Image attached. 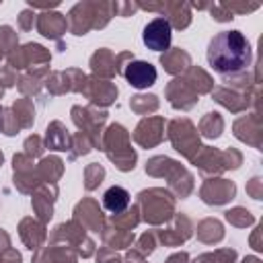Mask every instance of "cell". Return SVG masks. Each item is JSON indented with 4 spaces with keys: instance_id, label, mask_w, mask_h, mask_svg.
Instances as JSON below:
<instances>
[{
    "instance_id": "cell-31",
    "label": "cell",
    "mask_w": 263,
    "mask_h": 263,
    "mask_svg": "<svg viewBox=\"0 0 263 263\" xmlns=\"http://www.w3.org/2000/svg\"><path fill=\"white\" fill-rule=\"evenodd\" d=\"M251 134H255V138H259L261 134V125H259V117L257 115H249V117H242L234 123V136L247 144H253L251 140Z\"/></svg>"
},
{
    "instance_id": "cell-8",
    "label": "cell",
    "mask_w": 263,
    "mask_h": 263,
    "mask_svg": "<svg viewBox=\"0 0 263 263\" xmlns=\"http://www.w3.org/2000/svg\"><path fill=\"white\" fill-rule=\"evenodd\" d=\"M121 74L134 88H148L156 82V68L144 60H129L123 66Z\"/></svg>"
},
{
    "instance_id": "cell-30",
    "label": "cell",
    "mask_w": 263,
    "mask_h": 263,
    "mask_svg": "<svg viewBox=\"0 0 263 263\" xmlns=\"http://www.w3.org/2000/svg\"><path fill=\"white\" fill-rule=\"evenodd\" d=\"M37 173H39L41 181L55 183V181L62 177V173H64V162H62V158H58V156H47V158H43V160L37 164Z\"/></svg>"
},
{
    "instance_id": "cell-44",
    "label": "cell",
    "mask_w": 263,
    "mask_h": 263,
    "mask_svg": "<svg viewBox=\"0 0 263 263\" xmlns=\"http://www.w3.org/2000/svg\"><path fill=\"white\" fill-rule=\"evenodd\" d=\"M0 82H2V88L16 84V74L12 72L10 66H0Z\"/></svg>"
},
{
    "instance_id": "cell-22",
    "label": "cell",
    "mask_w": 263,
    "mask_h": 263,
    "mask_svg": "<svg viewBox=\"0 0 263 263\" xmlns=\"http://www.w3.org/2000/svg\"><path fill=\"white\" fill-rule=\"evenodd\" d=\"M72 146V136L64 127L62 121H51L45 132V148L51 150H70Z\"/></svg>"
},
{
    "instance_id": "cell-51",
    "label": "cell",
    "mask_w": 263,
    "mask_h": 263,
    "mask_svg": "<svg viewBox=\"0 0 263 263\" xmlns=\"http://www.w3.org/2000/svg\"><path fill=\"white\" fill-rule=\"evenodd\" d=\"M242 263H261V261H259L257 257H247V259H245Z\"/></svg>"
},
{
    "instance_id": "cell-45",
    "label": "cell",
    "mask_w": 263,
    "mask_h": 263,
    "mask_svg": "<svg viewBox=\"0 0 263 263\" xmlns=\"http://www.w3.org/2000/svg\"><path fill=\"white\" fill-rule=\"evenodd\" d=\"M33 23H35V14H33L31 10H23L21 16H18L21 29H23V31H29V29H33Z\"/></svg>"
},
{
    "instance_id": "cell-47",
    "label": "cell",
    "mask_w": 263,
    "mask_h": 263,
    "mask_svg": "<svg viewBox=\"0 0 263 263\" xmlns=\"http://www.w3.org/2000/svg\"><path fill=\"white\" fill-rule=\"evenodd\" d=\"M247 191H249L255 199H261V179H259V177L251 179V183L247 185Z\"/></svg>"
},
{
    "instance_id": "cell-21",
    "label": "cell",
    "mask_w": 263,
    "mask_h": 263,
    "mask_svg": "<svg viewBox=\"0 0 263 263\" xmlns=\"http://www.w3.org/2000/svg\"><path fill=\"white\" fill-rule=\"evenodd\" d=\"M160 64L168 74H181L191 66V58L185 49L175 47V49H166L160 55Z\"/></svg>"
},
{
    "instance_id": "cell-17",
    "label": "cell",
    "mask_w": 263,
    "mask_h": 263,
    "mask_svg": "<svg viewBox=\"0 0 263 263\" xmlns=\"http://www.w3.org/2000/svg\"><path fill=\"white\" fill-rule=\"evenodd\" d=\"M33 263H76V251L70 245H51L37 249Z\"/></svg>"
},
{
    "instance_id": "cell-3",
    "label": "cell",
    "mask_w": 263,
    "mask_h": 263,
    "mask_svg": "<svg viewBox=\"0 0 263 263\" xmlns=\"http://www.w3.org/2000/svg\"><path fill=\"white\" fill-rule=\"evenodd\" d=\"M138 210L142 214V218L148 224H162L168 222L175 214V199L168 191L164 189H146L138 193Z\"/></svg>"
},
{
    "instance_id": "cell-49",
    "label": "cell",
    "mask_w": 263,
    "mask_h": 263,
    "mask_svg": "<svg viewBox=\"0 0 263 263\" xmlns=\"http://www.w3.org/2000/svg\"><path fill=\"white\" fill-rule=\"evenodd\" d=\"M6 249H10V236L0 228V253H4Z\"/></svg>"
},
{
    "instance_id": "cell-46",
    "label": "cell",
    "mask_w": 263,
    "mask_h": 263,
    "mask_svg": "<svg viewBox=\"0 0 263 263\" xmlns=\"http://www.w3.org/2000/svg\"><path fill=\"white\" fill-rule=\"evenodd\" d=\"M0 261L2 263H21V253L16 249H6L4 253H0Z\"/></svg>"
},
{
    "instance_id": "cell-42",
    "label": "cell",
    "mask_w": 263,
    "mask_h": 263,
    "mask_svg": "<svg viewBox=\"0 0 263 263\" xmlns=\"http://www.w3.org/2000/svg\"><path fill=\"white\" fill-rule=\"evenodd\" d=\"M154 247H156V234H154V232H146V234L140 236L136 251H140V253L146 257V255H150V253L154 251Z\"/></svg>"
},
{
    "instance_id": "cell-36",
    "label": "cell",
    "mask_w": 263,
    "mask_h": 263,
    "mask_svg": "<svg viewBox=\"0 0 263 263\" xmlns=\"http://www.w3.org/2000/svg\"><path fill=\"white\" fill-rule=\"evenodd\" d=\"M236 251L234 249H218L216 253H203L193 263H234Z\"/></svg>"
},
{
    "instance_id": "cell-23",
    "label": "cell",
    "mask_w": 263,
    "mask_h": 263,
    "mask_svg": "<svg viewBox=\"0 0 263 263\" xmlns=\"http://www.w3.org/2000/svg\"><path fill=\"white\" fill-rule=\"evenodd\" d=\"M129 201H132L129 191L123 189V187H119V185L109 187V189L105 191V195H103V208H105L107 212H111L113 216L119 214V212H123V210H127Z\"/></svg>"
},
{
    "instance_id": "cell-15",
    "label": "cell",
    "mask_w": 263,
    "mask_h": 263,
    "mask_svg": "<svg viewBox=\"0 0 263 263\" xmlns=\"http://www.w3.org/2000/svg\"><path fill=\"white\" fill-rule=\"evenodd\" d=\"M58 197V187L55 183L49 185H39V189L33 193V210L39 216V220L45 224L53 216V201Z\"/></svg>"
},
{
    "instance_id": "cell-6",
    "label": "cell",
    "mask_w": 263,
    "mask_h": 263,
    "mask_svg": "<svg viewBox=\"0 0 263 263\" xmlns=\"http://www.w3.org/2000/svg\"><path fill=\"white\" fill-rule=\"evenodd\" d=\"M12 168H14V187L21 193H29L39 185L41 177L37 173V166H33V158H29L27 154H14Z\"/></svg>"
},
{
    "instance_id": "cell-13",
    "label": "cell",
    "mask_w": 263,
    "mask_h": 263,
    "mask_svg": "<svg viewBox=\"0 0 263 263\" xmlns=\"http://www.w3.org/2000/svg\"><path fill=\"white\" fill-rule=\"evenodd\" d=\"M191 220L185 216V214H177L175 216V224L166 230H158L156 232V238L168 247H179L181 242H185L189 236H191Z\"/></svg>"
},
{
    "instance_id": "cell-55",
    "label": "cell",
    "mask_w": 263,
    "mask_h": 263,
    "mask_svg": "<svg viewBox=\"0 0 263 263\" xmlns=\"http://www.w3.org/2000/svg\"><path fill=\"white\" fill-rule=\"evenodd\" d=\"M0 58H2V55H0Z\"/></svg>"
},
{
    "instance_id": "cell-28",
    "label": "cell",
    "mask_w": 263,
    "mask_h": 263,
    "mask_svg": "<svg viewBox=\"0 0 263 263\" xmlns=\"http://www.w3.org/2000/svg\"><path fill=\"white\" fill-rule=\"evenodd\" d=\"M197 238L201 242H208V245L222 240L224 238V226H222V222H218L216 218L201 220L199 226H197Z\"/></svg>"
},
{
    "instance_id": "cell-25",
    "label": "cell",
    "mask_w": 263,
    "mask_h": 263,
    "mask_svg": "<svg viewBox=\"0 0 263 263\" xmlns=\"http://www.w3.org/2000/svg\"><path fill=\"white\" fill-rule=\"evenodd\" d=\"M90 70L95 72V76H105V78L115 76V55L107 47L97 49L90 58Z\"/></svg>"
},
{
    "instance_id": "cell-20",
    "label": "cell",
    "mask_w": 263,
    "mask_h": 263,
    "mask_svg": "<svg viewBox=\"0 0 263 263\" xmlns=\"http://www.w3.org/2000/svg\"><path fill=\"white\" fill-rule=\"evenodd\" d=\"M66 27H68V21L60 12H43L37 18L39 33L43 37H49V39H58L62 33H66Z\"/></svg>"
},
{
    "instance_id": "cell-10",
    "label": "cell",
    "mask_w": 263,
    "mask_h": 263,
    "mask_svg": "<svg viewBox=\"0 0 263 263\" xmlns=\"http://www.w3.org/2000/svg\"><path fill=\"white\" fill-rule=\"evenodd\" d=\"M74 222L90 232H103V228H105L103 212L95 199H82L74 208Z\"/></svg>"
},
{
    "instance_id": "cell-11",
    "label": "cell",
    "mask_w": 263,
    "mask_h": 263,
    "mask_svg": "<svg viewBox=\"0 0 263 263\" xmlns=\"http://www.w3.org/2000/svg\"><path fill=\"white\" fill-rule=\"evenodd\" d=\"M162 125H164L162 117H146V119H142L138 123L136 132H134V140L144 148H152V146L160 144L162 138H164Z\"/></svg>"
},
{
    "instance_id": "cell-34",
    "label": "cell",
    "mask_w": 263,
    "mask_h": 263,
    "mask_svg": "<svg viewBox=\"0 0 263 263\" xmlns=\"http://www.w3.org/2000/svg\"><path fill=\"white\" fill-rule=\"evenodd\" d=\"M111 222L117 228H123V230L136 228V224L140 222V210H138V205H132V210H123V212L111 216Z\"/></svg>"
},
{
    "instance_id": "cell-26",
    "label": "cell",
    "mask_w": 263,
    "mask_h": 263,
    "mask_svg": "<svg viewBox=\"0 0 263 263\" xmlns=\"http://www.w3.org/2000/svg\"><path fill=\"white\" fill-rule=\"evenodd\" d=\"M242 97H247V95H240L236 88H230V86H218L214 90V101H218L220 105H224L226 109H230L234 113L247 109L249 101L242 99Z\"/></svg>"
},
{
    "instance_id": "cell-2",
    "label": "cell",
    "mask_w": 263,
    "mask_h": 263,
    "mask_svg": "<svg viewBox=\"0 0 263 263\" xmlns=\"http://www.w3.org/2000/svg\"><path fill=\"white\" fill-rule=\"evenodd\" d=\"M101 148L107 152V156L115 162L119 171H132L136 166V152L129 146V134L123 125L113 123L101 138Z\"/></svg>"
},
{
    "instance_id": "cell-50",
    "label": "cell",
    "mask_w": 263,
    "mask_h": 263,
    "mask_svg": "<svg viewBox=\"0 0 263 263\" xmlns=\"http://www.w3.org/2000/svg\"><path fill=\"white\" fill-rule=\"evenodd\" d=\"M0 132H4V109L0 107Z\"/></svg>"
},
{
    "instance_id": "cell-7",
    "label": "cell",
    "mask_w": 263,
    "mask_h": 263,
    "mask_svg": "<svg viewBox=\"0 0 263 263\" xmlns=\"http://www.w3.org/2000/svg\"><path fill=\"white\" fill-rule=\"evenodd\" d=\"M142 39H144V43H146L148 49L166 51L168 45H171V25L166 23L164 16H156V18H152L144 27Z\"/></svg>"
},
{
    "instance_id": "cell-16",
    "label": "cell",
    "mask_w": 263,
    "mask_h": 263,
    "mask_svg": "<svg viewBox=\"0 0 263 263\" xmlns=\"http://www.w3.org/2000/svg\"><path fill=\"white\" fill-rule=\"evenodd\" d=\"M166 97H168L171 107H175V109H183V111L191 109V107L197 103V95H195V92H193L181 78L168 82V86H166Z\"/></svg>"
},
{
    "instance_id": "cell-52",
    "label": "cell",
    "mask_w": 263,
    "mask_h": 263,
    "mask_svg": "<svg viewBox=\"0 0 263 263\" xmlns=\"http://www.w3.org/2000/svg\"><path fill=\"white\" fill-rule=\"evenodd\" d=\"M2 160H4V154H2V152H0V164H2Z\"/></svg>"
},
{
    "instance_id": "cell-32",
    "label": "cell",
    "mask_w": 263,
    "mask_h": 263,
    "mask_svg": "<svg viewBox=\"0 0 263 263\" xmlns=\"http://www.w3.org/2000/svg\"><path fill=\"white\" fill-rule=\"evenodd\" d=\"M12 115L16 117V121H18L21 127H31L33 121H35V109H33V105H31L29 99H18V101H14V105H12Z\"/></svg>"
},
{
    "instance_id": "cell-12",
    "label": "cell",
    "mask_w": 263,
    "mask_h": 263,
    "mask_svg": "<svg viewBox=\"0 0 263 263\" xmlns=\"http://www.w3.org/2000/svg\"><path fill=\"white\" fill-rule=\"evenodd\" d=\"M90 103L95 105H101V107H107L115 101L117 97V86L109 80H101V78H86V84H84V90H82Z\"/></svg>"
},
{
    "instance_id": "cell-39",
    "label": "cell",
    "mask_w": 263,
    "mask_h": 263,
    "mask_svg": "<svg viewBox=\"0 0 263 263\" xmlns=\"http://www.w3.org/2000/svg\"><path fill=\"white\" fill-rule=\"evenodd\" d=\"M70 148H76L74 152H70V158L74 160V158H78L80 154H88L95 146H92V140L86 136V134H76V136H72V146Z\"/></svg>"
},
{
    "instance_id": "cell-19",
    "label": "cell",
    "mask_w": 263,
    "mask_h": 263,
    "mask_svg": "<svg viewBox=\"0 0 263 263\" xmlns=\"http://www.w3.org/2000/svg\"><path fill=\"white\" fill-rule=\"evenodd\" d=\"M18 232H21V238H23V242L27 245V249H31V251L41 249V242H43V238H45V226H43L41 220L25 218V220L21 222Z\"/></svg>"
},
{
    "instance_id": "cell-1",
    "label": "cell",
    "mask_w": 263,
    "mask_h": 263,
    "mask_svg": "<svg viewBox=\"0 0 263 263\" xmlns=\"http://www.w3.org/2000/svg\"><path fill=\"white\" fill-rule=\"evenodd\" d=\"M253 60L251 43L240 31H220L210 39L208 64L222 76L242 74Z\"/></svg>"
},
{
    "instance_id": "cell-53",
    "label": "cell",
    "mask_w": 263,
    "mask_h": 263,
    "mask_svg": "<svg viewBox=\"0 0 263 263\" xmlns=\"http://www.w3.org/2000/svg\"><path fill=\"white\" fill-rule=\"evenodd\" d=\"M0 97H2V86H0Z\"/></svg>"
},
{
    "instance_id": "cell-9",
    "label": "cell",
    "mask_w": 263,
    "mask_h": 263,
    "mask_svg": "<svg viewBox=\"0 0 263 263\" xmlns=\"http://www.w3.org/2000/svg\"><path fill=\"white\" fill-rule=\"evenodd\" d=\"M199 195L210 205H222V203L234 199L236 185L232 181H226V179H210V181H205L201 185Z\"/></svg>"
},
{
    "instance_id": "cell-18",
    "label": "cell",
    "mask_w": 263,
    "mask_h": 263,
    "mask_svg": "<svg viewBox=\"0 0 263 263\" xmlns=\"http://www.w3.org/2000/svg\"><path fill=\"white\" fill-rule=\"evenodd\" d=\"M195 166H199V171L201 173H222V171H226V166H224V156H222V152L220 150H216V148H208V146H201V150L195 154V158L191 160Z\"/></svg>"
},
{
    "instance_id": "cell-14",
    "label": "cell",
    "mask_w": 263,
    "mask_h": 263,
    "mask_svg": "<svg viewBox=\"0 0 263 263\" xmlns=\"http://www.w3.org/2000/svg\"><path fill=\"white\" fill-rule=\"evenodd\" d=\"M146 173L152 177H166L168 183H175L177 179H181L187 171L173 158L168 156H154L146 162Z\"/></svg>"
},
{
    "instance_id": "cell-35",
    "label": "cell",
    "mask_w": 263,
    "mask_h": 263,
    "mask_svg": "<svg viewBox=\"0 0 263 263\" xmlns=\"http://www.w3.org/2000/svg\"><path fill=\"white\" fill-rule=\"evenodd\" d=\"M132 111L144 115V113H152L158 109V97L154 95H136L132 97V103H129Z\"/></svg>"
},
{
    "instance_id": "cell-27",
    "label": "cell",
    "mask_w": 263,
    "mask_h": 263,
    "mask_svg": "<svg viewBox=\"0 0 263 263\" xmlns=\"http://www.w3.org/2000/svg\"><path fill=\"white\" fill-rule=\"evenodd\" d=\"M101 236H103L105 245H107L109 249H113V251H117V249H127V247L134 242V232H132V230L117 228V226H115V228H103Z\"/></svg>"
},
{
    "instance_id": "cell-38",
    "label": "cell",
    "mask_w": 263,
    "mask_h": 263,
    "mask_svg": "<svg viewBox=\"0 0 263 263\" xmlns=\"http://www.w3.org/2000/svg\"><path fill=\"white\" fill-rule=\"evenodd\" d=\"M16 33L12 27H0V55H10L16 49Z\"/></svg>"
},
{
    "instance_id": "cell-24",
    "label": "cell",
    "mask_w": 263,
    "mask_h": 263,
    "mask_svg": "<svg viewBox=\"0 0 263 263\" xmlns=\"http://www.w3.org/2000/svg\"><path fill=\"white\" fill-rule=\"evenodd\" d=\"M195 95H203V92H210L214 88V80L210 78V74L197 66H191L187 68V74L181 78Z\"/></svg>"
},
{
    "instance_id": "cell-29",
    "label": "cell",
    "mask_w": 263,
    "mask_h": 263,
    "mask_svg": "<svg viewBox=\"0 0 263 263\" xmlns=\"http://www.w3.org/2000/svg\"><path fill=\"white\" fill-rule=\"evenodd\" d=\"M158 10H168L166 23L175 29H185L191 23V12L187 4H160Z\"/></svg>"
},
{
    "instance_id": "cell-54",
    "label": "cell",
    "mask_w": 263,
    "mask_h": 263,
    "mask_svg": "<svg viewBox=\"0 0 263 263\" xmlns=\"http://www.w3.org/2000/svg\"><path fill=\"white\" fill-rule=\"evenodd\" d=\"M0 263H2V261H0Z\"/></svg>"
},
{
    "instance_id": "cell-33",
    "label": "cell",
    "mask_w": 263,
    "mask_h": 263,
    "mask_svg": "<svg viewBox=\"0 0 263 263\" xmlns=\"http://www.w3.org/2000/svg\"><path fill=\"white\" fill-rule=\"evenodd\" d=\"M224 129V121L220 117V113H208L201 121H199V132L205 138H218Z\"/></svg>"
},
{
    "instance_id": "cell-41",
    "label": "cell",
    "mask_w": 263,
    "mask_h": 263,
    "mask_svg": "<svg viewBox=\"0 0 263 263\" xmlns=\"http://www.w3.org/2000/svg\"><path fill=\"white\" fill-rule=\"evenodd\" d=\"M43 140L39 138V136H29L27 140H25V154L29 156V158H35V156H39L41 152H43Z\"/></svg>"
},
{
    "instance_id": "cell-5",
    "label": "cell",
    "mask_w": 263,
    "mask_h": 263,
    "mask_svg": "<svg viewBox=\"0 0 263 263\" xmlns=\"http://www.w3.org/2000/svg\"><path fill=\"white\" fill-rule=\"evenodd\" d=\"M8 58V66L12 70H21V68H29V66H41L43 64H49V51L43 47V45H37V43H27L23 47H16Z\"/></svg>"
},
{
    "instance_id": "cell-40",
    "label": "cell",
    "mask_w": 263,
    "mask_h": 263,
    "mask_svg": "<svg viewBox=\"0 0 263 263\" xmlns=\"http://www.w3.org/2000/svg\"><path fill=\"white\" fill-rule=\"evenodd\" d=\"M226 220L230 224H234V226H240V228H245V226H249V224L255 222V218L251 216V212L245 210V208H232V210H228L226 212Z\"/></svg>"
},
{
    "instance_id": "cell-48",
    "label": "cell",
    "mask_w": 263,
    "mask_h": 263,
    "mask_svg": "<svg viewBox=\"0 0 263 263\" xmlns=\"http://www.w3.org/2000/svg\"><path fill=\"white\" fill-rule=\"evenodd\" d=\"M166 263H189V255H187L185 251L175 253V255H171V257L166 259Z\"/></svg>"
},
{
    "instance_id": "cell-37",
    "label": "cell",
    "mask_w": 263,
    "mask_h": 263,
    "mask_svg": "<svg viewBox=\"0 0 263 263\" xmlns=\"http://www.w3.org/2000/svg\"><path fill=\"white\" fill-rule=\"evenodd\" d=\"M103 179H105V168H103L101 164L92 162V164H88V166L84 168V187H86L88 191L97 189V187L103 183Z\"/></svg>"
},
{
    "instance_id": "cell-4",
    "label": "cell",
    "mask_w": 263,
    "mask_h": 263,
    "mask_svg": "<svg viewBox=\"0 0 263 263\" xmlns=\"http://www.w3.org/2000/svg\"><path fill=\"white\" fill-rule=\"evenodd\" d=\"M168 140L173 142L175 150L181 152L187 160H193L195 154L201 150V144H199V136H197V129L195 125L189 121V119H173L168 123Z\"/></svg>"
},
{
    "instance_id": "cell-43",
    "label": "cell",
    "mask_w": 263,
    "mask_h": 263,
    "mask_svg": "<svg viewBox=\"0 0 263 263\" xmlns=\"http://www.w3.org/2000/svg\"><path fill=\"white\" fill-rule=\"evenodd\" d=\"M97 263H123V259H121L113 249L103 247V249H99V253H97Z\"/></svg>"
}]
</instances>
